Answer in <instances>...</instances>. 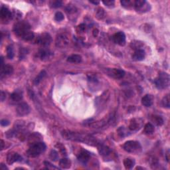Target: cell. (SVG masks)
<instances>
[{
    "label": "cell",
    "instance_id": "5",
    "mask_svg": "<svg viewBox=\"0 0 170 170\" xmlns=\"http://www.w3.org/2000/svg\"><path fill=\"white\" fill-rule=\"evenodd\" d=\"M123 148L127 152L132 153H138L142 151V146L140 143L133 140L126 142L124 144Z\"/></svg>",
    "mask_w": 170,
    "mask_h": 170
},
{
    "label": "cell",
    "instance_id": "31",
    "mask_svg": "<svg viewBox=\"0 0 170 170\" xmlns=\"http://www.w3.org/2000/svg\"><path fill=\"white\" fill-rule=\"evenodd\" d=\"M162 105L165 108H169L170 107V98L169 95L167 94L162 100Z\"/></svg>",
    "mask_w": 170,
    "mask_h": 170
},
{
    "label": "cell",
    "instance_id": "33",
    "mask_svg": "<svg viewBox=\"0 0 170 170\" xmlns=\"http://www.w3.org/2000/svg\"><path fill=\"white\" fill-rule=\"evenodd\" d=\"M50 158H51V160L54 161V162L57 160L59 159V154L57 151H55V149H53L51 151V153H50Z\"/></svg>",
    "mask_w": 170,
    "mask_h": 170
},
{
    "label": "cell",
    "instance_id": "34",
    "mask_svg": "<svg viewBox=\"0 0 170 170\" xmlns=\"http://www.w3.org/2000/svg\"><path fill=\"white\" fill-rule=\"evenodd\" d=\"M63 2L61 1H51L50 3V6L53 8H58L62 6Z\"/></svg>",
    "mask_w": 170,
    "mask_h": 170
},
{
    "label": "cell",
    "instance_id": "4",
    "mask_svg": "<svg viewBox=\"0 0 170 170\" xmlns=\"http://www.w3.org/2000/svg\"><path fill=\"white\" fill-rule=\"evenodd\" d=\"M170 82L169 75L166 72H162L159 74V76L154 81L156 87L158 89H164L169 87Z\"/></svg>",
    "mask_w": 170,
    "mask_h": 170
},
{
    "label": "cell",
    "instance_id": "44",
    "mask_svg": "<svg viewBox=\"0 0 170 170\" xmlns=\"http://www.w3.org/2000/svg\"><path fill=\"white\" fill-rule=\"evenodd\" d=\"M90 2L91 3H94V4H95V5H97V4H98L99 3V1H90Z\"/></svg>",
    "mask_w": 170,
    "mask_h": 170
},
{
    "label": "cell",
    "instance_id": "9",
    "mask_svg": "<svg viewBox=\"0 0 170 170\" xmlns=\"http://www.w3.org/2000/svg\"><path fill=\"white\" fill-rule=\"evenodd\" d=\"M17 114L20 116H23L29 114L30 112V107L28 104L25 103H21L18 104L16 108Z\"/></svg>",
    "mask_w": 170,
    "mask_h": 170
},
{
    "label": "cell",
    "instance_id": "3",
    "mask_svg": "<svg viewBox=\"0 0 170 170\" xmlns=\"http://www.w3.org/2000/svg\"><path fill=\"white\" fill-rule=\"evenodd\" d=\"M46 148V145L43 142H38L33 143L27 151V154L30 158H36L41 153L44 152Z\"/></svg>",
    "mask_w": 170,
    "mask_h": 170
},
{
    "label": "cell",
    "instance_id": "25",
    "mask_svg": "<svg viewBox=\"0 0 170 170\" xmlns=\"http://www.w3.org/2000/svg\"><path fill=\"white\" fill-rule=\"evenodd\" d=\"M151 120L152 122H153L156 125H157L158 126H162L164 124V120L160 116L158 115H153L152 116L151 118Z\"/></svg>",
    "mask_w": 170,
    "mask_h": 170
},
{
    "label": "cell",
    "instance_id": "17",
    "mask_svg": "<svg viewBox=\"0 0 170 170\" xmlns=\"http://www.w3.org/2000/svg\"><path fill=\"white\" fill-rule=\"evenodd\" d=\"M145 57V51L142 49H138L132 55V59L136 61H142Z\"/></svg>",
    "mask_w": 170,
    "mask_h": 170
},
{
    "label": "cell",
    "instance_id": "40",
    "mask_svg": "<svg viewBox=\"0 0 170 170\" xmlns=\"http://www.w3.org/2000/svg\"><path fill=\"white\" fill-rule=\"evenodd\" d=\"M9 124H10V122L7 120H2L1 121V125L2 126H8Z\"/></svg>",
    "mask_w": 170,
    "mask_h": 170
},
{
    "label": "cell",
    "instance_id": "8",
    "mask_svg": "<svg viewBox=\"0 0 170 170\" xmlns=\"http://www.w3.org/2000/svg\"><path fill=\"white\" fill-rule=\"evenodd\" d=\"M69 43V38L65 34H59L56 38L55 44L59 48H64L67 46Z\"/></svg>",
    "mask_w": 170,
    "mask_h": 170
},
{
    "label": "cell",
    "instance_id": "19",
    "mask_svg": "<svg viewBox=\"0 0 170 170\" xmlns=\"http://www.w3.org/2000/svg\"><path fill=\"white\" fill-rule=\"evenodd\" d=\"M0 15L2 19H10L12 17V14L10 12V11L6 8V7H2L0 11Z\"/></svg>",
    "mask_w": 170,
    "mask_h": 170
},
{
    "label": "cell",
    "instance_id": "37",
    "mask_svg": "<svg viewBox=\"0 0 170 170\" xmlns=\"http://www.w3.org/2000/svg\"><path fill=\"white\" fill-rule=\"evenodd\" d=\"M55 19L56 21H63V19H64V15L60 11H59V12H56L55 15Z\"/></svg>",
    "mask_w": 170,
    "mask_h": 170
},
{
    "label": "cell",
    "instance_id": "11",
    "mask_svg": "<svg viewBox=\"0 0 170 170\" xmlns=\"http://www.w3.org/2000/svg\"><path fill=\"white\" fill-rule=\"evenodd\" d=\"M107 73L116 79H120L125 76L124 71L118 69H107Z\"/></svg>",
    "mask_w": 170,
    "mask_h": 170
},
{
    "label": "cell",
    "instance_id": "27",
    "mask_svg": "<svg viewBox=\"0 0 170 170\" xmlns=\"http://www.w3.org/2000/svg\"><path fill=\"white\" fill-rule=\"evenodd\" d=\"M106 13L103 8H98L95 13V17H96L98 20H102L105 17Z\"/></svg>",
    "mask_w": 170,
    "mask_h": 170
},
{
    "label": "cell",
    "instance_id": "38",
    "mask_svg": "<svg viewBox=\"0 0 170 170\" xmlns=\"http://www.w3.org/2000/svg\"><path fill=\"white\" fill-rule=\"evenodd\" d=\"M118 135L121 137L125 136L126 135V132L124 127H120V128L118 130Z\"/></svg>",
    "mask_w": 170,
    "mask_h": 170
},
{
    "label": "cell",
    "instance_id": "42",
    "mask_svg": "<svg viewBox=\"0 0 170 170\" xmlns=\"http://www.w3.org/2000/svg\"><path fill=\"white\" fill-rule=\"evenodd\" d=\"M98 33H99V31H98V29H94V30L93 31V35L95 37H97V36H98Z\"/></svg>",
    "mask_w": 170,
    "mask_h": 170
},
{
    "label": "cell",
    "instance_id": "41",
    "mask_svg": "<svg viewBox=\"0 0 170 170\" xmlns=\"http://www.w3.org/2000/svg\"><path fill=\"white\" fill-rule=\"evenodd\" d=\"M6 96L5 92H3V91H1V101L3 102L4 100L6 99Z\"/></svg>",
    "mask_w": 170,
    "mask_h": 170
},
{
    "label": "cell",
    "instance_id": "35",
    "mask_svg": "<svg viewBox=\"0 0 170 170\" xmlns=\"http://www.w3.org/2000/svg\"><path fill=\"white\" fill-rule=\"evenodd\" d=\"M143 45L142 43H140V41H132V43H131V47H132V49H140V48Z\"/></svg>",
    "mask_w": 170,
    "mask_h": 170
},
{
    "label": "cell",
    "instance_id": "29",
    "mask_svg": "<svg viewBox=\"0 0 170 170\" xmlns=\"http://www.w3.org/2000/svg\"><path fill=\"white\" fill-rule=\"evenodd\" d=\"M46 74H47V73H46V72H45V71H42L41 72L35 79V81H34V83H35V85H39L41 81L43 79L45 78V76H46Z\"/></svg>",
    "mask_w": 170,
    "mask_h": 170
},
{
    "label": "cell",
    "instance_id": "1",
    "mask_svg": "<svg viewBox=\"0 0 170 170\" xmlns=\"http://www.w3.org/2000/svg\"><path fill=\"white\" fill-rule=\"evenodd\" d=\"M13 31L15 35L27 41H31L34 38V33L31 31L30 25L25 21H21L15 23Z\"/></svg>",
    "mask_w": 170,
    "mask_h": 170
},
{
    "label": "cell",
    "instance_id": "23",
    "mask_svg": "<svg viewBox=\"0 0 170 170\" xmlns=\"http://www.w3.org/2000/svg\"><path fill=\"white\" fill-rule=\"evenodd\" d=\"M59 165L63 169H69L71 166V161L68 158H63L60 160Z\"/></svg>",
    "mask_w": 170,
    "mask_h": 170
},
{
    "label": "cell",
    "instance_id": "21",
    "mask_svg": "<svg viewBox=\"0 0 170 170\" xmlns=\"http://www.w3.org/2000/svg\"><path fill=\"white\" fill-rule=\"evenodd\" d=\"M82 61V56L79 55H72L67 58V62L71 63H80Z\"/></svg>",
    "mask_w": 170,
    "mask_h": 170
},
{
    "label": "cell",
    "instance_id": "30",
    "mask_svg": "<svg viewBox=\"0 0 170 170\" xmlns=\"http://www.w3.org/2000/svg\"><path fill=\"white\" fill-rule=\"evenodd\" d=\"M7 56L10 59H12L14 56V51L12 45H9L7 47Z\"/></svg>",
    "mask_w": 170,
    "mask_h": 170
},
{
    "label": "cell",
    "instance_id": "22",
    "mask_svg": "<svg viewBox=\"0 0 170 170\" xmlns=\"http://www.w3.org/2000/svg\"><path fill=\"white\" fill-rule=\"evenodd\" d=\"M10 98L11 99V100L13 102H15V103H17V102H19L23 99V95H22L21 92L18 91V90L15 91L14 92H13V93L11 94Z\"/></svg>",
    "mask_w": 170,
    "mask_h": 170
},
{
    "label": "cell",
    "instance_id": "46",
    "mask_svg": "<svg viewBox=\"0 0 170 170\" xmlns=\"http://www.w3.org/2000/svg\"><path fill=\"white\" fill-rule=\"evenodd\" d=\"M168 156H169V151H167V153L166 154V159H167V162H169V157H168Z\"/></svg>",
    "mask_w": 170,
    "mask_h": 170
},
{
    "label": "cell",
    "instance_id": "20",
    "mask_svg": "<svg viewBox=\"0 0 170 170\" xmlns=\"http://www.w3.org/2000/svg\"><path fill=\"white\" fill-rule=\"evenodd\" d=\"M98 151L100 155L102 156H108L110 155L112 152V151H111L110 148H108V146H103V145H100L98 146Z\"/></svg>",
    "mask_w": 170,
    "mask_h": 170
},
{
    "label": "cell",
    "instance_id": "16",
    "mask_svg": "<svg viewBox=\"0 0 170 170\" xmlns=\"http://www.w3.org/2000/svg\"><path fill=\"white\" fill-rule=\"evenodd\" d=\"M90 158V153L87 151L83 150L81 151L80 153L78 154V160L79 162H81L83 164H87V163L89 161Z\"/></svg>",
    "mask_w": 170,
    "mask_h": 170
},
{
    "label": "cell",
    "instance_id": "14",
    "mask_svg": "<svg viewBox=\"0 0 170 170\" xmlns=\"http://www.w3.org/2000/svg\"><path fill=\"white\" fill-rule=\"evenodd\" d=\"M13 72V68L10 65H6L1 68V78L11 75Z\"/></svg>",
    "mask_w": 170,
    "mask_h": 170
},
{
    "label": "cell",
    "instance_id": "6",
    "mask_svg": "<svg viewBox=\"0 0 170 170\" xmlns=\"http://www.w3.org/2000/svg\"><path fill=\"white\" fill-rule=\"evenodd\" d=\"M136 11L139 13H145L150 10V6L145 0H136L134 1V7Z\"/></svg>",
    "mask_w": 170,
    "mask_h": 170
},
{
    "label": "cell",
    "instance_id": "13",
    "mask_svg": "<svg viewBox=\"0 0 170 170\" xmlns=\"http://www.w3.org/2000/svg\"><path fill=\"white\" fill-rule=\"evenodd\" d=\"M22 161L21 156L15 152H11L7 156V162L8 164H13L15 162H21Z\"/></svg>",
    "mask_w": 170,
    "mask_h": 170
},
{
    "label": "cell",
    "instance_id": "7",
    "mask_svg": "<svg viewBox=\"0 0 170 170\" xmlns=\"http://www.w3.org/2000/svg\"><path fill=\"white\" fill-rule=\"evenodd\" d=\"M37 43L38 44L43 47H47L51 44L52 41L51 36L47 33H43L39 36L37 39Z\"/></svg>",
    "mask_w": 170,
    "mask_h": 170
},
{
    "label": "cell",
    "instance_id": "10",
    "mask_svg": "<svg viewBox=\"0 0 170 170\" xmlns=\"http://www.w3.org/2000/svg\"><path fill=\"white\" fill-rule=\"evenodd\" d=\"M112 39L116 44L120 45V46H124L126 44V35L122 31L116 33L113 35Z\"/></svg>",
    "mask_w": 170,
    "mask_h": 170
},
{
    "label": "cell",
    "instance_id": "43",
    "mask_svg": "<svg viewBox=\"0 0 170 170\" xmlns=\"http://www.w3.org/2000/svg\"><path fill=\"white\" fill-rule=\"evenodd\" d=\"M3 146H4V142L3 140H1V149L2 150V149H3Z\"/></svg>",
    "mask_w": 170,
    "mask_h": 170
},
{
    "label": "cell",
    "instance_id": "32",
    "mask_svg": "<svg viewBox=\"0 0 170 170\" xmlns=\"http://www.w3.org/2000/svg\"><path fill=\"white\" fill-rule=\"evenodd\" d=\"M77 11V9L74 5L72 4H69L66 8V11L69 13V14H72V13H74Z\"/></svg>",
    "mask_w": 170,
    "mask_h": 170
},
{
    "label": "cell",
    "instance_id": "2",
    "mask_svg": "<svg viewBox=\"0 0 170 170\" xmlns=\"http://www.w3.org/2000/svg\"><path fill=\"white\" fill-rule=\"evenodd\" d=\"M63 136L65 138V139L74 140V141L85 142L88 144H92V143H95L93 138L88 136L87 135L81 134L75 132H72L70 131H64L62 133Z\"/></svg>",
    "mask_w": 170,
    "mask_h": 170
},
{
    "label": "cell",
    "instance_id": "18",
    "mask_svg": "<svg viewBox=\"0 0 170 170\" xmlns=\"http://www.w3.org/2000/svg\"><path fill=\"white\" fill-rule=\"evenodd\" d=\"M153 98L150 94H146L142 98V104L146 107H149L152 105Z\"/></svg>",
    "mask_w": 170,
    "mask_h": 170
},
{
    "label": "cell",
    "instance_id": "36",
    "mask_svg": "<svg viewBox=\"0 0 170 170\" xmlns=\"http://www.w3.org/2000/svg\"><path fill=\"white\" fill-rule=\"evenodd\" d=\"M86 30V25L85 24H81L77 26L76 28V32L78 33H83Z\"/></svg>",
    "mask_w": 170,
    "mask_h": 170
},
{
    "label": "cell",
    "instance_id": "15",
    "mask_svg": "<svg viewBox=\"0 0 170 170\" xmlns=\"http://www.w3.org/2000/svg\"><path fill=\"white\" fill-rule=\"evenodd\" d=\"M52 55H53V53L49 49H41L39 53V56L41 60L43 61H48L51 57Z\"/></svg>",
    "mask_w": 170,
    "mask_h": 170
},
{
    "label": "cell",
    "instance_id": "26",
    "mask_svg": "<svg viewBox=\"0 0 170 170\" xmlns=\"http://www.w3.org/2000/svg\"><path fill=\"white\" fill-rule=\"evenodd\" d=\"M122 7L126 9L134 8V1H130V0H122L120 1Z\"/></svg>",
    "mask_w": 170,
    "mask_h": 170
},
{
    "label": "cell",
    "instance_id": "39",
    "mask_svg": "<svg viewBox=\"0 0 170 170\" xmlns=\"http://www.w3.org/2000/svg\"><path fill=\"white\" fill-rule=\"evenodd\" d=\"M103 3L106 6H107L110 8H114V7L115 1H103Z\"/></svg>",
    "mask_w": 170,
    "mask_h": 170
},
{
    "label": "cell",
    "instance_id": "12",
    "mask_svg": "<svg viewBox=\"0 0 170 170\" xmlns=\"http://www.w3.org/2000/svg\"><path fill=\"white\" fill-rule=\"evenodd\" d=\"M143 120L140 118H134L132 119L130 121V125L128 126V128L132 131H136L140 129L142 126Z\"/></svg>",
    "mask_w": 170,
    "mask_h": 170
},
{
    "label": "cell",
    "instance_id": "24",
    "mask_svg": "<svg viewBox=\"0 0 170 170\" xmlns=\"http://www.w3.org/2000/svg\"><path fill=\"white\" fill-rule=\"evenodd\" d=\"M135 165V161L131 158H126L124 160V165L126 169H131Z\"/></svg>",
    "mask_w": 170,
    "mask_h": 170
},
{
    "label": "cell",
    "instance_id": "45",
    "mask_svg": "<svg viewBox=\"0 0 170 170\" xmlns=\"http://www.w3.org/2000/svg\"><path fill=\"white\" fill-rule=\"evenodd\" d=\"M1 169H8V168H7L6 166H4V164H1Z\"/></svg>",
    "mask_w": 170,
    "mask_h": 170
},
{
    "label": "cell",
    "instance_id": "28",
    "mask_svg": "<svg viewBox=\"0 0 170 170\" xmlns=\"http://www.w3.org/2000/svg\"><path fill=\"white\" fill-rule=\"evenodd\" d=\"M154 130H155L154 126H153V124H151V123L146 124L144 126V131L146 134H151L153 133Z\"/></svg>",
    "mask_w": 170,
    "mask_h": 170
}]
</instances>
